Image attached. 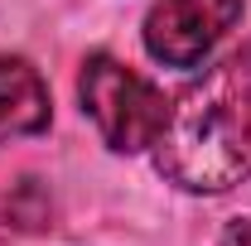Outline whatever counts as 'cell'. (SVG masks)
<instances>
[{
  "label": "cell",
  "instance_id": "cell-1",
  "mask_svg": "<svg viewBox=\"0 0 251 246\" xmlns=\"http://www.w3.org/2000/svg\"><path fill=\"white\" fill-rule=\"evenodd\" d=\"M232 92H237V73L222 68L203 87H193L184 101L169 106V121L159 130V174L169 184L188 193H227L232 184L247 179V150L237 135L232 116Z\"/></svg>",
  "mask_w": 251,
  "mask_h": 246
},
{
  "label": "cell",
  "instance_id": "cell-3",
  "mask_svg": "<svg viewBox=\"0 0 251 246\" xmlns=\"http://www.w3.org/2000/svg\"><path fill=\"white\" fill-rule=\"evenodd\" d=\"M237 20L242 0H155V10L145 15V49L164 68L198 73Z\"/></svg>",
  "mask_w": 251,
  "mask_h": 246
},
{
  "label": "cell",
  "instance_id": "cell-7",
  "mask_svg": "<svg viewBox=\"0 0 251 246\" xmlns=\"http://www.w3.org/2000/svg\"><path fill=\"white\" fill-rule=\"evenodd\" d=\"M222 246H251V217H237V222H227V232H222Z\"/></svg>",
  "mask_w": 251,
  "mask_h": 246
},
{
  "label": "cell",
  "instance_id": "cell-5",
  "mask_svg": "<svg viewBox=\"0 0 251 246\" xmlns=\"http://www.w3.org/2000/svg\"><path fill=\"white\" fill-rule=\"evenodd\" d=\"M53 227V198L39 179H5L0 184V242L34 237Z\"/></svg>",
  "mask_w": 251,
  "mask_h": 246
},
{
  "label": "cell",
  "instance_id": "cell-6",
  "mask_svg": "<svg viewBox=\"0 0 251 246\" xmlns=\"http://www.w3.org/2000/svg\"><path fill=\"white\" fill-rule=\"evenodd\" d=\"M232 116H237V135H242V150H247V164H251V87H242V82L232 92Z\"/></svg>",
  "mask_w": 251,
  "mask_h": 246
},
{
  "label": "cell",
  "instance_id": "cell-4",
  "mask_svg": "<svg viewBox=\"0 0 251 246\" xmlns=\"http://www.w3.org/2000/svg\"><path fill=\"white\" fill-rule=\"evenodd\" d=\"M49 125V87L25 58H0V140L39 135Z\"/></svg>",
  "mask_w": 251,
  "mask_h": 246
},
{
  "label": "cell",
  "instance_id": "cell-2",
  "mask_svg": "<svg viewBox=\"0 0 251 246\" xmlns=\"http://www.w3.org/2000/svg\"><path fill=\"white\" fill-rule=\"evenodd\" d=\"M77 97H82V111L97 121L101 140L121 154L155 145L164 121H169V97L150 77H140L130 63L111 58V53H92L82 63Z\"/></svg>",
  "mask_w": 251,
  "mask_h": 246
}]
</instances>
